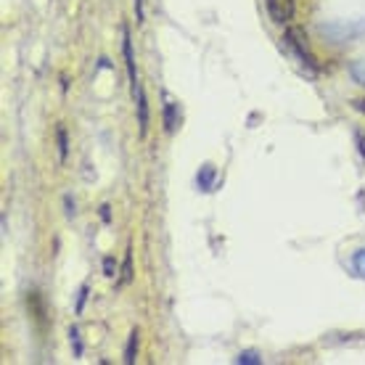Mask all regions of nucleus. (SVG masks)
<instances>
[{
    "label": "nucleus",
    "instance_id": "obj_1",
    "mask_svg": "<svg viewBox=\"0 0 365 365\" xmlns=\"http://www.w3.org/2000/svg\"><path fill=\"white\" fill-rule=\"evenodd\" d=\"M307 37L302 35L299 27H289L286 29V46L292 48L294 53L302 58V64H307L310 69H318V64H315V56L310 53V48H307V43H304Z\"/></svg>",
    "mask_w": 365,
    "mask_h": 365
},
{
    "label": "nucleus",
    "instance_id": "obj_2",
    "mask_svg": "<svg viewBox=\"0 0 365 365\" xmlns=\"http://www.w3.org/2000/svg\"><path fill=\"white\" fill-rule=\"evenodd\" d=\"M122 56H125V66H128V77H130V85H133V91H135L140 80H138V69H135V56H133V37H130V29L122 27Z\"/></svg>",
    "mask_w": 365,
    "mask_h": 365
},
{
    "label": "nucleus",
    "instance_id": "obj_3",
    "mask_svg": "<svg viewBox=\"0 0 365 365\" xmlns=\"http://www.w3.org/2000/svg\"><path fill=\"white\" fill-rule=\"evenodd\" d=\"M267 14L275 24H289L294 16V0H265Z\"/></svg>",
    "mask_w": 365,
    "mask_h": 365
},
{
    "label": "nucleus",
    "instance_id": "obj_4",
    "mask_svg": "<svg viewBox=\"0 0 365 365\" xmlns=\"http://www.w3.org/2000/svg\"><path fill=\"white\" fill-rule=\"evenodd\" d=\"M133 96H135V106H138V128H140V135H146V133H148V101H146V93H143V88L138 85L135 91H133Z\"/></svg>",
    "mask_w": 365,
    "mask_h": 365
},
{
    "label": "nucleus",
    "instance_id": "obj_5",
    "mask_svg": "<svg viewBox=\"0 0 365 365\" xmlns=\"http://www.w3.org/2000/svg\"><path fill=\"white\" fill-rule=\"evenodd\" d=\"M215 167L212 165H204L196 175V185H199L201 191H212V185H215Z\"/></svg>",
    "mask_w": 365,
    "mask_h": 365
},
{
    "label": "nucleus",
    "instance_id": "obj_6",
    "mask_svg": "<svg viewBox=\"0 0 365 365\" xmlns=\"http://www.w3.org/2000/svg\"><path fill=\"white\" fill-rule=\"evenodd\" d=\"M133 281V249H128L125 262H122V275H119V286H128Z\"/></svg>",
    "mask_w": 365,
    "mask_h": 365
},
{
    "label": "nucleus",
    "instance_id": "obj_7",
    "mask_svg": "<svg viewBox=\"0 0 365 365\" xmlns=\"http://www.w3.org/2000/svg\"><path fill=\"white\" fill-rule=\"evenodd\" d=\"M165 130L167 133H175L178 130V117H175V103L167 101L165 103Z\"/></svg>",
    "mask_w": 365,
    "mask_h": 365
},
{
    "label": "nucleus",
    "instance_id": "obj_8",
    "mask_svg": "<svg viewBox=\"0 0 365 365\" xmlns=\"http://www.w3.org/2000/svg\"><path fill=\"white\" fill-rule=\"evenodd\" d=\"M135 355H138V329L133 331L130 339H128V347H125V363L133 365L135 363Z\"/></svg>",
    "mask_w": 365,
    "mask_h": 365
},
{
    "label": "nucleus",
    "instance_id": "obj_9",
    "mask_svg": "<svg viewBox=\"0 0 365 365\" xmlns=\"http://www.w3.org/2000/svg\"><path fill=\"white\" fill-rule=\"evenodd\" d=\"M236 363L238 365H259L262 363V357L257 355L255 349H247V352H241V355L236 357Z\"/></svg>",
    "mask_w": 365,
    "mask_h": 365
},
{
    "label": "nucleus",
    "instance_id": "obj_10",
    "mask_svg": "<svg viewBox=\"0 0 365 365\" xmlns=\"http://www.w3.org/2000/svg\"><path fill=\"white\" fill-rule=\"evenodd\" d=\"M69 341L74 347V357H83V341H80V329H69Z\"/></svg>",
    "mask_w": 365,
    "mask_h": 365
},
{
    "label": "nucleus",
    "instance_id": "obj_11",
    "mask_svg": "<svg viewBox=\"0 0 365 365\" xmlns=\"http://www.w3.org/2000/svg\"><path fill=\"white\" fill-rule=\"evenodd\" d=\"M352 267H355V273L360 275V278H365V249L355 252V257H352Z\"/></svg>",
    "mask_w": 365,
    "mask_h": 365
},
{
    "label": "nucleus",
    "instance_id": "obj_12",
    "mask_svg": "<svg viewBox=\"0 0 365 365\" xmlns=\"http://www.w3.org/2000/svg\"><path fill=\"white\" fill-rule=\"evenodd\" d=\"M88 294H91V286H88V283H83V286H80V297H77V307H74V310H77V315H83V312H85Z\"/></svg>",
    "mask_w": 365,
    "mask_h": 365
},
{
    "label": "nucleus",
    "instance_id": "obj_13",
    "mask_svg": "<svg viewBox=\"0 0 365 365\" xmlns=\"http://www.w3.org/2000/svg\"><path fill=\"white\" fill-rule=\"evenodd\" d=\"M58 156H61V162L66 159V151H69V143H66V130L64 128H58Z\"/></svg>",
    "mask_w": 365,
    "mask_h": 365
},
{
    "label": "nucleus",
    "instance_id": "obj_14",
    "mask_svg": "<svg viewBox=\"0 0 365 365\" xmlns=\"http://www.w3.org/2000/svg\"><path fill=\"white\" fill-rule=\"evenodd\" d=\"M103 275H106V278H114V275H117V262H114L111 257H103Z\"/></svg>",
    "mask_w": 365,
    "mask_h": 365
},
{
    "label": "nucleus",
    "instance_id": "obj_15",
    "mask_svg": "<svg viewBox=\"0 0 365 365\" xmlns=\"http://www.w3.org/2000/svg\"><path fill=\"white\" fill-rule=\"evenodd\" d=\"M135 21L143 24L146 21V11H143V0H135Z\"/></svg>",
    "mask_w": 365,
    "mask_h": 365
},
{
    "label": "nucleus",
    "instance_id": "obj_16",
    "mask_svg": "<svg viewBox=\"0 0 365 365\" xmlns=\"http://www.w3.org/2000/svg\"><path fill=\"white\" fill-rule=\"evenodd\" d=\"M101 220H103V222H109V220H111V215H109V204H103V207H101Z\"/></svg>",
    "mask_w": 365,
    "mask_h": 365
},
{
    "label": "nucleus",
    "instance_id": "obj_17",
    "mask_svg": "<svg viewBox=\"0 0 365 365\" xmlns=\"http://www.w3.org/2000/svg\"><path fill=\"white\" fill-rule=\"evenodd\" d=\"M357 143H360V154L365 156V135H357Z\"/></svg>",
    "mask_w": 365,
    "mask_h": 365
},
{
    "label": "nucleus",
    "instance_id": "obj_18",
    "mask_svg": "<svg viewBox=\"0 0 365 365\" xmlns=\"http://www.w3.org/2000/svg\"><path fill=\"white\" fill-rule=\"evenodd\" d=\"M98 66H101V69H109V58H98Z\"/></svg>",
    "mask_w": 365,
    "mask_h": 365
},
{
    "label": "nucleus",
    "instance_id": "obj_19",
    "mask_svg": "<svg viewBox=\"0 0 365 365\" xmlns=\"http://www.w3.org/2000/svg\"><path fill=\"white\" fill-rule=\"evenodd\" d=\"M355 106H357V111H363V114H365V98L355 101Z\"/></svg>",
    "mask_w": 365,
    "mask_h": 365
}]
</instances>
